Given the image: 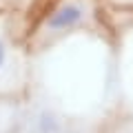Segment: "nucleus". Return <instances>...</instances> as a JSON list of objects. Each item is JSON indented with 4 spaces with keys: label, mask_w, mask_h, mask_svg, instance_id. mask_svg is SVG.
Masks as SVG:
<instances>
[{
    "label": "nucleus",
    "mask_w": 133,
    "mask_h": 133,
    "mask_svg": "<svg viewBox=\"0 0 133 133\" xmlns=\"http://www.w3.org/2000/svg\"><path fill=\"white\" fill-rule=\"evenodd\" d=\"M82 18H84V7L82 5H78V2H64V5H60L47 18V31H51V33L66 31V29L76 27Z\"/></svg>",
    "instance_id": "2"
},
{
    "label": "nucleus",
    "mask_w": 133,
    "mask_h": 133,
    "mask_svg": "<svg viewBox=\"0 0 133 133\" xmlns=\"http://www.w3.org/2000/svg\"><path fill=\"white\" fill-rule=\"evenodd\" d=\"M18 76V44L11 31V14L0 11V95L16 89Z\"/></svg>",
    "instance_id": "1"
}]
</instances>
